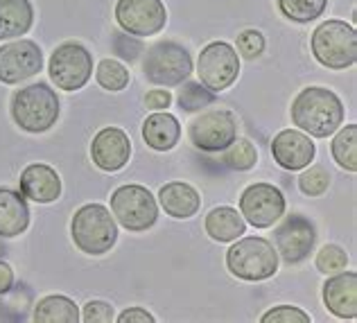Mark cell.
<instances>
[{"label": "cell", "instance_id": "cell-1", "mask_svg": "<svg viewBox=\"0 0 357 323\" xmlns=\"http://www.w3.org/2000/svg\"><path fill=\"white\" fill-rule=\"evenodd\" d=\"M292 122L314 138L333 136L344 122V104L333 91L307 87L292 102Z\"/></svg>", "mask_w": 357, "mask_h": 323}, {"label": "cell", "instance_id": "cell-2", "mask_svg": "<svg viewBox=\"0 0 357 323\" xmlns=\"http://www.w3.org/2000/svg\"><path fill=\"white\" fill-rule=\"evenodd\" d=\"M12 118L30 134H43L59 118L57 93L43 82L16 91L12 98Z\"/></svg>", "mask_w": 357, "mask_h": 323}, {"label": "cell", "instance_id": "cell-3", "mask_svg": "<svg viewBox=\"0 0 357 323\" xmlns=\"http://www.w3.org/2000/svg\"><path fill=\"white\" fill-rule=\"evenodd\" d=\"M70 235L79 251L89 255H102L116 244L118 226L109 208L100 204H86L75 213L70 222Z\"/></svg>", "mask_w": 357, "mask_h": 323}, {"label": "cell", "instance_id": "cell-4", "mask_svg": "<svg viewBox=\"0 0 357 323\" xmlns=\"http://www.w3.org/2000/svg\"><path fill=\"white\" fill-rule=\"evenodd\" d=\"M227 267L242 280H267L278 271V251L265 237H242L227 251Z\"/></svg>", "mask_w": 357, "mask_h": 323}, {"label": "cell", "instance_id": "cell-5", "mask_svg": "<svg viewBox=\"0 0 357 323\" xmlns=\"http://www.w3.org/2000/svg\"><path fill=\"white\" fill-rule=\"evenodd\" d=\"M314 59L333 70H344L357 61V32L344 21H324L312 34Z\"/></svg>", "mask_w": 357, "mask_h": 323}, {"label": "cell", "instance_id": "cell-6", "mask_svg": "<svg viewBox=\"0 0 357 323\" xmlns=\"http://www.w3.org/2000/svg\"><path fill=\"white\" fill-rule=\"evenodd\" d=\"M145 77L156 87H178L192 75V59L183 45L174 41H158L147 50Z\"/></svg>", "mask_w": 357, "mask_h": 323}, {"label": "cell", "instance_id": "cell-7", "mask_svg": "<svg viewBox=\"0 0 357 323\" xmlns=\"http://www.w3.org/2000/svg\"><path fill=\"white\" fill-rule=\"evenodd\" d=\"M111 211L127 231H147L156 224L158 206L147 188L143 186H120L111 195Z\"/></svg>", "mask_w": 357, "mask_h": 323}, {"label": "cell", "instance_id": "cell-8", "mask_svg": "<svg viewBox=\"0 0 357 323\" xmlns=\"http://www.w3.org/2000/svg\"><path fill=\"white\" fill-rule=\"evenodd\" d=\"M238 73H240V57L233 50V45L224 41L208 43L202 50L199 61H197L199 84L211 93L227 91L238 80Z\"/></svg>", "mask_w": 357, "mask_h": 323}, {"label": "cell", "instance_id": "cell-9", "mask_svg": "<svg viewBox=\"0 0 357 323\" xmlns=\"http://www.w3.org/2000/svg\"><path fill=\"white\" fill-rule=\"evenodd\" d=\"M50 80L61 91H79L91 80L93 57L82 43H61L50 57Z\"/></svg>", "mask_w": 357, "mask_h": 323}, {"label": "cell", "instance_id": "cell-10", "mask_svg": "<svg viewBox=\"0 0 357 323\" xmlns=\"http://www.w3.org/2000/svg\"><path fill=\"white\" fill-rule=\"evenodd\" d=\"M188 136L202 151H224L238 138V122L229 111H204L188 125Z\"/></svg>", "mask_w": 357, "mask_h": 323}, {"label": "cell", "instance_id": "cell-11", "mask_svg": "<svg viewBox=\"0 0 357 323\" xmlns=\"http://www.w3.org/2000/svg\"><path fill=\"white\" fill-rule=\"evenodd\" d=\"M240 213L256 229H269L285 213V197L276 186L253 183L240 197Z\"/></svg>", "mask_w": 357, "mask_h": 323}, {"label": "cell", "instance_id": "cell-12", "mask_svg": "<svg viewBox=\"0 0 357 323\" xmlns=\"http://www.w3.org/2000/svg\"><path fill=\"white\" fill-rule=\"evenodd\" d=\"M116 21L131 36H152L167 23V9L161 0H118Z\"/></svg>", "mask_w": 357, "mask_h": 323}, {"label": "cell", "instance_id": "cell-13", "mask_svg": "<svg viewBox=\"0 0 357 323\" xmlns=\"http://www.w3.org/2000/svg\"><path fill=\"white\" fill-rule=\"evenodd\" d=\"M278 258H283L287 264L303 262L314 249L317 231L312 222L303 215H289L283 220L274 233Z\"/></svg>", "mask_w": 357, "mask_h": 323}, {"label": "cell", "instance_id": "cell-14", "mask_svg": "<svg viewBox=\"0 0 357 323\" xmlns=\"http://www.w3.org/2000/svg\"><path fill=\"white\" fill-rule=\"evenodd\" d=\"M43 68V52L34 41H14L0 47V82L18 84L34 77Z\"/></svg>", "mask_w": 357, "mask_h": 323}, {"label": "cell", "instance_id": "cell-15", "mask_svg": "<svg viewBox=\"0 0 357 323\" xmlns=\"http://www.w3.org/2000/svg\"><path fill=\"white\" fill-rule=\"evenodd\" d=\"M129 156H131V140L122 129L105 127L93 138L91 158L105 172H116V170L125 167L129 163Z\"/></svg>", "mask_w": 357, "mask_h": 323}, {"label": "cell", "instance_id": "cell-16", "mask_svg": "<svg viewBox=\"0 0 357 323\" xmlns=\"http://www.w3.org/2000/svg\"><path fill=\"white\" fill-rule=\"evenodd\" d=\"M271 154L274 160L285 170H303L314 160L317 147L307 134H301L294 129H285L271 140Z\"/></svg>", "mask_w": 357, "mask_h": 323}, {"label": "cell", "instance_id": "cell-17", "mask_svg": "<svg viewBox=\"0 0 357 323\" xmlns=\"http://www.w3.org/2000/svg\"><path fill=\"white\" fill-rule=\"evenodd\" d=\"M324 303L326 308L340 319L357 317V273L355 271H337L324 285Z\"/></svg>", "mask_w": 357, "mask_h": 323}, {"label": "cell", "instance_id": "cell-18", "mask_svg": "<svg viewBox=\"0 0 357 323\" xmlns=\"http://www.w3.org/2000/svg\"><path fill=\"white\" fill-rule=\"evenodd\" d=\"M21 195L36 204H52L61 195V179L50 165L32 163L21 174Z\"/></svg>", "mask_w": 357, "mask_h": 323}, {"label": "cell", "instance_id": "cell-19", "mask_svg": "<svg viewBox=\"0 0 357 323\" xmlns=\"http://www.w3.org/2000/svg\"><path fill=\"white\" fill-rule=\"evenodd\" d=\"M30 224V208L16 190L0 188V237L21 235Z\"/></svg>", "mask_w": 357, "mask_h": 323}, {"label": "cell", "instance_id": "cell-20", "mask_svg": "<svg viewBox=\"0 0 357 323\" xmlns=\"http://www.w3.org/2000/svg\"><path fill=\"white\" fill-rule=\"evenodd\" d=\"M158 202H161L163 211L170 217H174V220H188V217H192L202 206L199 193L183 181L165 183L161 188V193H158Z\"/></svg>", "mask_w": 357, "mask_h": 323}, {"label": "cell", "instance_id": "cell-21", "mask_svg": "<svg viewBox=\"0 0 357 323\" xmlns=\"http://www.w3.org/2000/svg\"><path fill=\"white\" fill-rule=\"evenodd\" d=\"M181 136V125L167 111H156L143 122V138L156 151H170Z\"/></svg>", "mask_w": 357, "mask_h": 323}, {"label": "cell", "instance_id": "cell-22", "mask_svg": "<svg viewBox=\"0 0 357 323\" xmlns=\"http://www.w3.org/2000/svg\"><path fill=\"white\" fill-rule=\"evenodd\" d=\"M34 21L30 0H0V41L27 34Z\"/></svg>", "mask_w": 357, "mask_h": 323}, {"label": "cell", "instance_id": "cell-23", "mask_svg": "<svg viewBox=\"0 0 357 323\" xmlns=\"http://www.w3.org/2000/svg\"><path fill=\"white\" fill-rule=\"evenodd\" d=\"M247 231L244 217L236 211V208L220 206L208 213L206 217V233H208L215 242H233Z\"/></svg>", "mask_w": 357, "mask_h": 323}, {"label": "cell", "instance_id": "cell-24", "mask_svg": "<svg viewBox=\"0 0 357 323\" xmlns=\"http://www.w3.org/2000/svg\"><path fill=\"white\" fill-rule=\"evenodd\" d=\"M34 321L39 323H77L79 308L68 296H45L36 303Z\"/></svg>", "mask_w": 357, "mask_h": 323}, {"label": "cell", "instance_id": "cell-25", "mask_svg": "<svg viewBox=\"0 0 357 323\" xmlns=\"http://www.w3.org/2000/svg\"><path fill=\"white\" fill-rule=\"evenodd\" d=\"M333 156L340 167L357 172V125L342 127L333 138Z\"/></svg>", "mask_w": 357, "mask_h": 323}, {"label": "cell", "instance_id": "cell-26", "mask_svg": "<svg viewBox=\"0 0 357 323\" xmlns=\"http://www.w3.org/2000/svg\"><path fill=\"white\" fill-rule=\"evenodd\" d=\"M328 0H278L285 18L294 23H310L324 14Z\"/></svg>", "mask_w": 357, "mask_h": 323}, {"label": "cell", "instance_id": "cell-27", "mask_svg": "<svg viewBox=\"0 0 357 323\" xmlns=\"http://www.w3.org/2000/svg\"><path fill=\"white\" fill-rule=\"evenodd\" d=\"M258 160V151L251 145L247 138H236L231 145L224 149V163L231 170H238V172H244V170H251Z\"/></svg>", "mask_w": 357, "mask_h": 323}, {"label": "cell", "instance_id": "cell-28", "mask_svg": "<svg viewBox=\"0 0 357 323\" xmlns=\"http://www.w3.org/2000/svg\"><path fill=\"white\" fill-rule=\"evenodd\" d=\"M96 77H98V84L102 89H107L111 93H118L129 84V70L116 59H105V61H100L98 70H96Z\"/></svg>", "mask_w": 357, "mask_h": 323}, {"label": "cell", "instance_id": "cell-29", "mask_svg": "<svg viewBox=\"0 0 357 323\" xmlns=\"http://www.w3.org/2000/svg\"><path fill=\"white\" fill-rule=\"evenodd\" d=\"M328 186H331V174L326 172V167L321 165H312L310 170H305L303 174L298 176V188L301 193L307 197H319L324 195Z\"/></svg>", "mask_w": 357, "mask_h": 323}, {"label": "cell", "instance_id": "cell-30", "mask_svg": "<svg viewBox=\"0 0 357 323\" xmlns=\"http://www.w3.org/2000/svg\"><path fill=\"white\" fill-rule=\"evenodd\" d=\"M346 264H349V255L337 244H326L324 249L317 253V269L326 273V276L346 269Z\"/></svg>", "mask_w": 357, "mask_h": 323}, {"label": "cell", "instance_id": "cell-31", "mask_svg": "<svg viewBox=\"0 0 357 323\" xmlns=\"http://www.w3.org/2000/svg\"><path fill=\"white\" fill-rule=\"evenodd\" d=\"M213 102H215V93H211L202 84H185L181 93H178V104L185 111H202Z\"/></svg>", "mask_w": 357, "mask_h": 323}, {"label": "cell", "instance_id": "cell-32", "mask_svg": "<svg viewBox=\"0 0 357 323\" xmlns=\"http://www.w3.org/2000/svg\"><path fill=\"white\" fill-rule=\"evenodd\" d=\"M262 323H310V315L294 306H278L262 315Z\"/></svg>", "mask_w": 357, "mask_h": 323}, {"label": "cell", "instance_id": "cell-33", "mask_svg": "<svg viewBox=\"0 0 357 323\" xmlns=\"http://www.w3.org/2000/svg\"><path fill=\"white\" fill-rule=\"evenodd\" d=\"M238 50L240 54H244L247 59H256V57L262 54L265 50V36H262L258 30H247L238 36Z\"/></svg>", "mask_w": 357, "mask_h": 323}, {"label": "cell", "instance_id": "cell-34", "mask_svg": "<svg viewBox=\"0 0 357 323\" xmlns=\"http://www.w3.org/2000/svg\"><path fill=\"white\" fill-rule=\"evenodd\" d=\"M79 319L86 323H111L114 321V308L105 301H91L84 306V312Z\"/></svg>", "mask_w": 357, "mask_h": 323}, {"label": "cell", "instance_id": "cell-35", "mask_svg": "<svg viewBox=\"0 0 357 323\" xmlns=\"http://www.w3.org/2000/svg\"><path fill=\"white\" fill-rule=\"evenodd\" d=\"M140 50H143V45H140L138 41L131 39V36H122V34L116 36V52L122 57V59L134 61Z\"/></svg>", "mask_w": 357, "mask_h": 323}, {"label": "cell", "instance_id": "cell-36", "mask_svg": "<svg viewBox=\"0 0 357 323\" xmlns=\"http://www.w3.org/2000/svg\"><path fill=\"white\" fill-rule=\"evenodd\" d=\"M145 104H147V109L161 111L172 104V95H170V91H149L145 95Z\"/></svg>", "mask_w": 357, "mask_h": 323}, {"label": "cell", "instance_id": "cell-37", "mask_svg": "<svg viewBox=\"0 0 357 323\" xmlns=\"http://www.w3.org/2000/svg\"><path fill=\"white\" fill-rule=\"evenodd\" d=\"M154 317L143 308H129L118 317V323H152Z\"/></svg>", "mask_w": 357, "mask_h": 323}, {"label": "cell", "instance_id": "cell-38", "mask_svg": "<svg viewBox=\"0 0 357 323\" xmlns=\"http://www.w3.org/2000/svg\"><path fill=\"white\" fill-rule=\"evenodd\" d=\"M14 285V271L7 262H0V296L7 294Z\"/></svg>", "mask_w": 357, "mask_h": 323}, {"label": "cell", "instance_id": "cell-39", "mask_svg": "<svg viewBox=\"0 0 357 323\" xmlns=\"http://www.w3.org/2000/svg\"><path fill=\"white\" fill-rule=\"evenodd\" d=\"M3 253H5V251H3V246H0V255H3Z\"/></svg>", "mask_w": 357, "mask_h": 323}]
</instances>
